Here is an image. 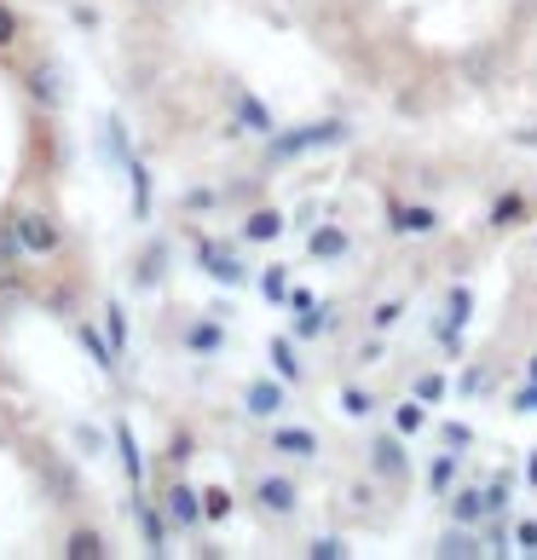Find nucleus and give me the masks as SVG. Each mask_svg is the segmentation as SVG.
<instances>
[{
	"label": "nucleus",
	"mask_w": 537,
	"mask_h": 560,
	"mask_svg": "<svg viewBox=\"0 0 537 560\" xmlns=\"http://www.w3.org/2000/svg\"><path fill=\"white\" fill-rule=\"evenodd\" d=\"M347 139V121H306V128H289V133H272L266 144H272V162H295L306 151H329V144H341Z\"/></svg>",
	"instance_id": "obj_1"
},
{
	"label": "nucleus",
	"mask_w": 537,
	"mask_h": 560,
	"mask_svg": "<svg viewBox=\"0 0 537 560\" xmlns=\"http://www.w3.org/2000/svg\"><path fill=\"white\" fill-rule=\"evenodd\" d=\"M364 456H370V474H376V480H387V486H405L410 480V451H405V433L399 428L394 433H370Z\"/></svg>",
	"instance_id": "obj_2"
},
{
	"label": "nucleus",
	"mask_w": 537,
	"mask_h": 560,
	"mask_svg": "<svg viewBox=\"0 0 537 560\" xmlns=\"http://www.w3.org/2000/svg\"><path fill=\"white\" fill-rule=\"evenodd\" d=\"M468 318H474V295L457 283V289L445 295V313L433 318V341H440L445 352H463V329H468Z\"/></svg>",
	"instance_id": "obj_3"
},
{
	"label": "nucleus",
	"mask_w": 537,
	"mask_h": 560,
	"mask_svg": "<svg viewBox=\"0 0 537 560\" xmlns=\"http://www.w3.org/2000/svg\"><path fill=\"white\" fill-rule=\"evenodd\" d=\"M387 232L428 237V232H440V209H428V202H405V197H387Z\"/></svg>",
	"instance_id": "obj_4"
},
{
	"label": "nucleus",
	"mask_w": 537,
	"mask_h": 560,
	"mask_svg": "<svg viewBox=\"0 0 537 560\" xmlns=\"http://www.w3.org/2000/svg\"><path fill=\"white\" fill-rule=\"evenodd\" d=\"M503 497H509V486H503V480H498V486H486V491H457V497H451V521L480 526L486 514H503V509H509Z\"/></svg>",
	"instance_id": "obj_5"
},
{
	"label": "nucleus",
	"mask_w": 537,
	"mask_h": 560,
	"mask_svg": "<svg viewBox=\"0 0 537 560\" xmlns=\"http://www.w3.org/2000/svg\"><path fill=\"white\" fill-rule=\"evenodd\" d=\"M197 266H202L214 283H225V289H243V283H249V266H243L237 255H225L214 237H197Z\"/></svg>",
	"instance_id": "obj_6"
},
{
	"label": "nucleus",
	"mask_w": 537,
	"mask_h": 560,
	"mask_svg": "<svg viewBox=\"0 0 537 560\" xmlns=\"http://www.w3.org/2000/svg\"><path fill=\"white\" fill-rule=\"evenodd\" d=\"M255 503L272 514V521H283V514L301 509V486L289 480V474H260V480H255Z\"/></svg>",
	"instance_id": "obj_7"
},
{
	"label": "nucleus",
	"mask_w": 537,
	"mask_h": 560,
	"mask_svg": "<svg viewBox=\"0 0 537 560\" xmlns=\"http://www.w3.org/2000/svg\"><path fill=\"white\" fill-rule=\"evenodd\" d=\"M17 220V237H24V248L30 255H58V248H65V232H58V220H47V214H12Z\"/></svg>",
	"instance_id": "obj_8"
},
{
	"label": "nucleus",
	"mask_w": 537,
	"mask_h": 560,
	"mask_svg": "<svg viewBox=\"0 0 537 560\" xmlns=\"http://www.w3.org/2000/svg\"><path fill=\"white\" fill-rule=\"evenodd\" d=\"M162 509H168V521L185 526V532H197L209 521V514H202V491H191V486H168L162 491Z\"/></svg>",
	"instance_id": "obj_9"
},
{
	"label": "nucleus",
	"mask_w": 537,
	"mask_h": 560,
	"mask_svg": "<svg viewBox=\"0 0 537 560\" xmlns=\"http://www.w3.org/2000/svg\"><path fill=\"white\" fill-rule=\"evenodd\" d=\"M179 341H185V352H197V359H214V352L225 347V324L220 318H191Z\"/></svg>",
	"instance_id": "obj_10"
},
{
	"label": "nucleus",
	"mask_w": 537,
	"mask_h": 560,
	"mask_svg": "<svg viewBox=\"0 0 537 560\" xmlns=\"http://www.w3.org/2000/svg\"><path fill=\"white\" fill-rule=\"evenodd\" d=\"M457 474H463V451L451 445V451H440V456L428 463L422 480H428V491H433V497H451V491H457Z\"/></svg>",
	"instance_id": "obj_11"
},
{
	"label": "nucleus",
	"mask_w": 537,
	"mask_h": 560,
	"mask_svg": "<svg viewBox=\"0 0 537 560\" xmlns=\"http://www.w3.org/2000/svg\"><path fill=\"white\" fill-rule=\"evenodd\" d=\"M75 336H81V347H87V359H93L98 370H105V376H121V352L110 347L105 329H98V324H81Z\"/></svg>",
	"instance_id": "obj_12"
},
{
	"label": "nucleus",
	"mask_w": 537,
	"mask_h": 560,
	"mask_svg": "<svg viewBox=\"0 0 537 560\" xmlns=\"http://www.w3.org/2000/svg\"><path fill=\"white\" fill-rule=\"evenodd\" d=\"M266 359H272V376H283V382H306V364H301V352H295V341L289 336H272L266 341Z\"/></svg>",
	"instance_id": "obj_13"
},
{
	"label": "nucleus",
	"mask_w": 537,
	"mask_h": 560,
	"mask_svg": "<svg viewBox=\"0 0 537 560\" xmlns=\"http://www.w3.org/2000/svg\"><path fill=\"white\" fill-rule=\"evenodd\" d=\"M283 376L278 382H249V387H243V410H249V417H278V410H283Z\"/></svg>",
	"instance_id": "obj_14"
},
{
	"label": "nucleus",
	"mask_w": 537,
	"mask_h": 560,
	"mask_svg": "<svg viewBox=\"0 0 537 560\" xmlns=\"http://www.w3.org/2000/svg\"><path fill=\"white\" fill-rule=\"evenodd\" d=\"M272 451L295 456V463H313V456H318V433L313 428H272Z\"/></svg>",
	"instance_id": "obj_15"
},
{
	"label": "nucleus",
	"mask_w": 537,
	"mask_h": 560,
	"mask_svg": "<svg viewBox=\"0 0 537 560\" xmlns=\"http://www.w3.org/2000/svg\"><path fill=\"white\" fill-rule=\"evenodd\" d=\"M353 237H347V225H313V237H306V255L313 260H341Z\"/></svg>",
	"instance_id": "obj_16"
},
{
	"label": "nucleus",
	"mask_w": 537,
	"mask_h": 560,
	"mask_svg": "<svg viewBox=\"0 0 537 560\" xmlns=\"http://www.w3.org/2000/svg\"><path fill=\"white\" fill-rule=\"evenodd\" d=\"M433 555H445V560H468V555H491V549L480 544V532H468V526L457 521V526H451V532L440 537V544H433Z\"/></svg>",
	"instance_id": "obj_17"
},
{
	"label": "nucleus",
	"mask_w": 537,
	"mask_h": 560,
	"mask_svg": "<svg viewBox=\"0 0 537 560\" xmlns=\"http://www.w3.org/2000/svg\"><path fill=\"white\" fill-rule=\"evenodd\" d=\"M65 555L70 560H110V537H98L93 526H75V532H65Z\"/></svg>",
	"instance_id": "obj_18"
},
{
	"label": "nucleus",
	"mask_w": 537,
	"mask_h": 560,
	"mask_svg": "<svg viewBox=\"0 0 537 560\" xmlns=\"http://www.w3.org/2000/svg\"><path fill=\"white\" fill-rule=\"evenodd\" d=\"M116 451H121V474H128V486L139 491V486H144V451H139V440H133L128 422H116Z\"/></svg>",
	"instance_id": "obj_19"
},
{
	"label": "nucleus",
	"mask_w": 537,
	"mask_h": 560,
	"mask_svg": "<svg viewBox=\"0 0 537 560\" xmlns=\"http://www.w3.org/2000/svg\"><path fill=\"white\" fill-rule=\"evenodd\" d=\"M133 514H139V537H144V549H151V555H168V521H162V509L133 503Z\"/></svg>",
	"instance_id": "obj_20"
},
{
	"label": "nucleus",
	"mask_w": 537,
	"mask_h": 560,
	"mask_svg": "<svg viewBox=\"0 0 537 560\" xmlns=\"http://www.w3.org/2000/svg\"><path fill=\"white\" fill-rule=\"evenodd\" d=\"M237 121H243V128H249L255 139H272V133H278L272 110H266V105H260L255 93H237Z\"/></svg>",
	"instance_id": "obj_21"
},
{
	"label": "nucleus",
	"mask_w": 537,
	"mask_h": 560,
	"mask_svg": "<svg viewBox=\"0 0 537 560\" xmlns=\"http://www.w3.org/2000/svg\"><path fill=\"white\" fill-rule=\"evenodd\" d=\"M283 237V214L278 209H255L243 220V243H278Z\"/></svg>",
	"instance_id": "obj_22"
},
{
	"label": "nucleus",
	"mask_w": 537,
	"mask_h": 560,
	"mask_svg": "<svg viewBox=\"0 0 537 560\" xmlns=\"http://www.w3.org/2000/svg\"><path fill=\"white\" fill-rule=\"evenodd\" d=\"M98 151H105V162H121V168L133 162V151H128V128H121L116 116H105V128H98Z\"/></svg>",
	"instance_id": "obj_23"
},
{
	"label": "nucleus",
	"mask_w": 537,
	"mask_h": 560,
	"mask_svg": "<svg viewBox=\"0 0 537 560\" xmlns=\"http://www.w3.org/2000/svg\"><path fill=\"white\" fill-rule=\"evenodd\" d=\"M428 410H433V405H422L417 393H410V399H399V405H394V428L405 433V440H417V433L428 428Z\"/></svg>",
	"instance_id": "obj_24"
},
{
	"label": "nucleus",
	"mask_w": 537,
	"mask_h": 560,
	"mask_svg": "<svg viewBox=\"0 0 537 560\" xmlns=\"http://www.w3.org/2000/svg\"><path fill=\"white\" fill-rule=\"evenodd\" d=\"M98 329L110 336V347L128 359V313H121V301H105V313H98Z\"/></svg>",
	"instance_id": "obj_25"
},
{
	"label": "nucleus",
	"mask_w": 537,
	"mask_h": 560,
	"mask_svg": "<svg viewBox=\"0 0 537 560\" xmlns=\"http://www.w3.org/2000/svg\"><path fill=\"white\" fill-rule=\"evenodd\" d=\"M410 393H417L422 405H433V410H440V405H445V393H451V382H445V370H422V376L410 382Z\"/></svg>",
	"instance_id": "obj_26"
},
{
	"label": "nucleus",
	"mask_w": 537,
	"mask_h": 560,
	"mask_svg": "<svg viewBox=\"0 0 537 560\" xmlns=\"http://www.w3.org/2000/svg\"><path fill=\"white\" fill-rule=\"evenodd\" d=\"M128 185H133V220H144L151 214V168H144L139 156L128 162Z\"/></svg>",
	"instance_id": "obj_27"
},
{
	"label": "nucleus",
	"mask_w": 537,
	"mask_h": 560,
	"mask_svg": "<svg viewBox=\"0 0 537 560\" xmlns=\"http://www.w3.org/2000/svg\"><path fill=\"white\" fill-rule=\"evenodd\" d=\"M329 324H336V306H329V301H318L313 313H301V318H295V341H313V336H324Z\"/></svg>",
	"instance_id": "obj_28"
},
{
	"label": "nucleus",
	"mask_w": 537,
	"mask_h": 560,
	"mask_svg": "<svg viewBox=\"0 0 537 560\" xmlns=\"http://www.w3.org/2000/svg\"><path fill=\"white\" fill-rule=\"evenodd\" d=\"M289 272H295V266H266V272H260V295L272 301V306H283L289 289H295V283H289Z\"/></svg>",
	"instance_id": "obj_29"
},
{
	"label": "nucleus",
	"mask_w": 537,
	"mask_h": 560,
	"mask_svg": "<svg viewBox=\"0 0 537 560\" xmlns=\"http://www.w3.org/2000/svg\"><path fill=\"white\" fill-rule=\"evenodd\" d=\"M162 266H168V248H162V243H156V248H144V255H139V272H133V283H139V289H151V283L162 278Z\"/></svg>",
	"instance_id": "obj_30"
},
{
	"label": "nucleus",
	"mask_w": 537,
	"mask_h": 560,
	"mask_svg": "<svg viewBox=\"0 0 537 560\" xmlns=\"http://www.w3.org/2000/svg\"><path fill=\"white\" fill-rule=\"evenodd\" d=\"M521 209H526V202H521V197H514V191H503L498 202H491V225H498V232H509V225H514V220H521Z\"/></svg>",
	"instance_id": "obj_31"
},
{
	"label": "nucleus",
	"mask_w": 537,
	"mask_h": 560,
	"mask_svg": "<svg viewBox=\"0 0 537 560\" xmlns=\"http://www.w3.org/2000/svg\"><path fill=\"white\" fill-rule=\"evenodd\" d=\"M202 514H209V521H232V491L209 486V491H202Z\"/></svg>",
	"instance_id": "obj_32"
},
{
	"label": "nucleus",
	"mask_w": 537,
	"mask_h": 560,
	"mask_svg": "<svg viewBox=\"0 0 537 560\" xmlns=\"http://www.w3.org/2000/svg\"><path fill=\"white\" fill-rule=\"evenodd\" d=\"M399 313H405V301H376V306H370V329H376V336H387V329L399 324Z\"/></svg>",
	"instance_id": "obj_33"
},
{
	"label": "nucleus",
	"mask_w": 537,
	"mask_h": 560,
	"mask_svg": "<svg viewBox=\"0 0 537 560\" xmlns=\"http://www.w3.org/2000/svg\"><path fill=\"white\" fill-rule=\"evenodd\" d=\"M30 93L40 98V105H58V98H65V93H58V75H52L47 65H40V70L30 75Z\"/></svg>",
	"instance_id": "obj_34"
},
{
	"label": "nucleus",
	"mask_w": 537,
	"mask_h": 560,
	"mask_svg": "<svg viewBox=\"0 0 537 560\" xmlns=\"http://www.w3.org/2000/svg\"><path fill=\"white\" fill-rule=\"evenodd\" d=\"M509 410H514V417H537V382L532 376L509 393Z\"/></svg>",
	"instance_id": "obj_35"
},
{
	"label": "nucleus",
	"mask_w": 537,
	"mask_h": 560,
	"mask_svg": "<svg viewBox=\"0 0 537 560\" xmlns=\"http://www.w3.org/2000/svg\"><path fill=\"white\" fill-rule=\"evenodd\" d=\"M306 555H313V560H347L353 549H347V537H313V544H306Z\"/></svg>",
	"instance_id": "obj_36"
},
{
	"label": "nucleus",
	"mask_w": 537,
	"mask_h": 560,
	"mask_svg": "<svg viewBox=\"0 0 537 560\" xmlns=\"http://www.w3.org/2000/svg\"><path fill=\"white\" fill-rule=\"evenodd\" d=\"M341 410H347V417H370V410H376V399H370L364 387H341Z\"/></svg>",
	"instance_id": "obj_37"
},
{
	"label": "nucleus",
	"mask_w": 537,
	"mask_h": 560,
	"mask_svg": "<svg viewBox=\"0 0 537 560\" xmlns=\"http://www.w3.org/2000/svg\"><path fill=\"white\" fill-rule=\"evenodd\" d=\"M480 393H486V370H480V364H468V370H463V382H457V399H480Z\"/></svg>",
	"instance_id": "obj_38"
},
{
	"label": "nucleus",
	"mask_w": 537,
	"mask_h": 560,
	"mask_svg": "<svg viewBox=\"0 0 537 560\" xmlns=\"http://www.w3.org/2000/svg\"><path fill=\"white\" fill-rule=\"evenodd\" d=\"M214 202H220V197L197 185V191H185V197H179V209H185V214H202V209H214Z\"/></svg>",
	"instance_id": "obj_39"
},
{
	"label": "nucleus",
	"mask_w": 537,
	"mask_h": 560,
	"mask_svg": "<svg viewBox=\"0 0 537 560\" xmlns=\"http://www.w3.org/2000/svg\"><path fill=\"white\" fill-rule=\"evenodd\" d=\"M514 549L537 555V521H514Z\"/></svg>",
	"instance_id": "obj_40"
},
{
	"label": "nucleus",
	"mask_w": 537,
	"mask_h": 560,
	"mask_svg": "<svg viewBox=\"0 0 537 560\" xmlns=\"http://www.w3.org/2000/svg\"><path fill=\"white\" fill-rule=\"evenodd\" d=\"M283 306L301 318V313H313V306H318V295H313V289H301V283H295V289H289V301H283Z\"/></svg>",
	"instance_id": "obj_41"
},
{
	"label": "nucleus",
	"mask_w": 537,
	"mask_h": 560,
	"mask_svg": "<svg viewBox=\"0 0 537 560\" xmlns=\"http://www.w3.org/2000/svg\"><path fill=\"white\" fill-rule=\"evenodd\" d=\"M17 47V12L12 7H0V52Z\"/></svg>",
	"instance_id": "obj_42"
},
{
	"label": "nucleus",
	"mask_w": 537,
	"mask_h": 560,
	"mask_svg": "<svg viewBox=\"0 0 537 560\" xmlns=\"http://www.w3.org/2000/svg\"><path fill=\"white\" fill-rule=\"evenodd\" d=\"M440 433H445V440H451V445H457V451H463V445H468V440H474V433H468V428H463V422H445V428H440Z\"/></svg>",
	"instance_id": "obj_43"
},
{
	"label": "nucleus",
	"mask_w": 537,
	"mask_h": 560,
	"mask_svg": "<svg viewBox=\"0 0 537 560\" xmlns=\"http://www.w3.org/2000/svg\"><path fill=\"white\" fill-rule=\"evenodd\" d=\"M526 486H537V451H532V463H526Z\"/></svg>",
	"instance_id": "obj_44"
},
{
	"label": "nucleus",
	"mask_w": 537,
	"mask_h": 560,
	"mask_svg": "<svg viewBox=\"0 0 537 560\" xmlns=\"http://www.w3.org/2000/svg\"><path fill=\"white\" fill-rule=\"evenodd\" d=\"M526 376H532V382H537V352H532V359H526Z\"/></svg>",
	"instance_id": "obj_45"
},
{
	"label": "nucleus",
	"mask_w": 537,
	"mask_h": 560,
	"mask_svg": "<svg viewBox=\"0 0 537 560\" xmlns=\"http://www.w3.org/2000/svg\"><path fill=\"white\" fill-rule=\"evenodd\" d=\"M0 266H7V260H0Z\"/></svg>",
	"instance_id": "obj_46"
}]
</instances>
